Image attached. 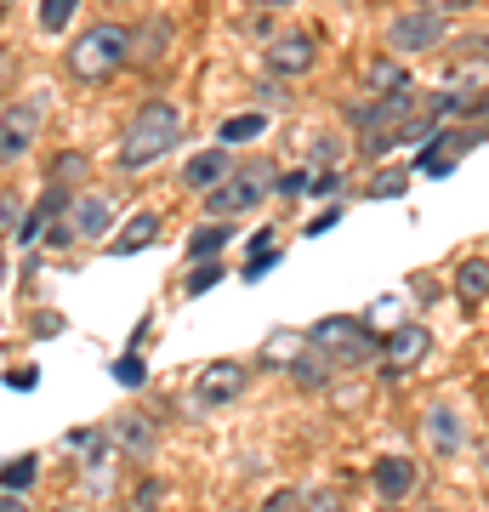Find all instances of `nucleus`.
Masks as SVG:
<instances>
[{
	"mask_svg": "<svg viewBox=\"0 0 489 512\" xmlns=\"http://www.w3.org/2000/svg\"><path fill=\"white\" fill-rule=\"evenodd\" d=\"M245 29H251L256 40H273V23H268V18H251V23H245Z\"/></svg>",
	"mask_w": 489,
	"mask_h": 512,
	"instance_id": "c03bdc74",
	"label": "nucleus"
},
{
	"mask_svg": "<svg viewBox=\"0 0 489 512\" xmlns=\"http://www.w3.org/2000/svg\"><path fill=\"white\" fill-rule=\"evenodd\" d=\"M69 239H80V228H74V222H63V217H57L52 228H46V245H69Z\"/></svg>",
	"mask_w": 489,
	"mask_h": 512,
	"instance_id": "c9c22d12",
	"label": "nucleus"
},
{
	"mask_svg": "<svg viewBox=\"0 0 489 512\" xmlns=\"http://www.w3.org/2000/svg\"><path fill=\"white\" fill-rule=\"evenodd\" d=\"M262 194H268V165H251V171H234L228 183H217L211 194H205V217H245L251 205H262Z\"/></svg>",
	"mask_w": 489,
	"mask_h": 512,
	"instance_id": "20e7f679",
	"label": "nucleus"
},
{
	"mask_svg": "<svg viewBox=\"0 0 489 512\" xmlns=\"http://www.w3.org/2000/svg\"><path fill=\"white\" fill-rule=\"evenodd\" d=\"M245 387H251V365L217 359V365H205L200 376H194V404H200V410H222V404L245 399Z\"/></svg>",
	"mask_w": 489,
	"mask_h": 512,
	"instance_id": "423d86ee",
	"label": "nucleus"
},
{
	"mask_svg": "<svg viewBox=\"0 0 489 512\" xmlns=\"http://www.w3.org/2000/svg\"><path fill=\"white\" fill-rule=\"evenodd\" d=\"M427 348H433V330L427 325H399L387 342H381V376L393 382V376H404V370H416L421 359H427Z\"/></svg>",
	"mask_w": 489,
	"mask_h": 512,
	"instance_id": "6e6552de",
	"label": "nucleus"
},
{
	"mask_svg": "<svg viewBox=\"0 0 489 512\" xmlns=\"http://www.w3.org/2000/svg\"><path fill=\"white\" fill-rule=\"evenodd\" d=\"M217 279H222V262H217V256H211V262H200V268L188 274V296H205V291H211V285H217Z\"/></svg>",
	"mask_w": 489,
	"mask_h": 512,
	"instance_id": "c85d7f7f",
	"label": "nucleus"
},
{
	"mask_svg": "<svg viewBox=\"0 0 489 512\" xmlns=\"http://www.w3.org/2000/svg\"><path fill=\"white\" fill-rule=\"evenodd\" d=\"M427 512H444V507H427Z\"/></svg>",
	"mask_w": 489,
	"mask_h": 512,
	"instance_id": "8fccbe9b",
	"label": "nucleus"
},
{
	"mask_svg": "<svg viewBox=\"0 0 489 512\" xmlns=\"http://www.w3.org/2000/svg\"><path fill=\"white\" fill-rule=\"evenodd\" d=\"M313 194H319V200H330V194H342V177H336V171H325V177L313 183Z\"/></svg>",
	"mask_w": 489,
	"mask_h": 512,
	"instance_id": "58836bf2",
	"label": "nucleus"
},
{
	"mask_svg": "<svg viewBox=\"0 0 489 512\" xmlns=\"http://www.w3.org/2000/svg\"><path fill=\"white\" fill-rule=\"evenodd\" d=\"M262 131H268V114H234V120H222V143L234 148V143H256V137H262Z\"/></svg>",
	"mask_w": 489,
	"mask_h": 512,
	"instance_id": "5701e85b",
	"label": "nucleus"
},
{
	"mask_svg": "<svg viewBox=\"0 0 489 512\" xmlns=\"http://www.w3.org/2000/svg\"><path fill=\"white\" fill-rule=\"evenodd\" d=\"M228 177H234V154H228V143L211 148V154H194V160L182 165V183H188V188H205V194H211L217 183H228Z\"/></svg>",
	"mask_w": 489,
	"mask_h": 512,
	"instance_id": "ddd939ff",
	"label": "nucleus"
},
{
	"mask_svg": "<svg viewBox=\"0 0 489 512\" xmlns=\"http://www.w3.org/2000/svg\"><path fill=\"white\" fill-rule=\"evenodd\" d=\"M308 348V336H296V330H273V342H262V365H296V353Z\"/></svg>",
	"mask_w": 489,
	"mask_h": 512,
	"instance_id": "4be33fe9",
	"label": "nucleus"
},
{
	"mask_svg": "<svg viewBox=\"0 0 489 512\" xmlns=\"http://www.w3.org/2000/svg\"><path fill=\"white\" fill-rule=\"evenodd\" d=\"M262 63H268V74H279V80H302V74H313V63H319V40H313L308 29H285V35H273L268 46H262Z\"/></svg>",
	"mask_w": 489,
	"mask_h": 512,
	"instance_id": "39448f33",
	"label": "nucleus"
},
{
	"mask_svg": "<svg viewBox=\"0 0 489 512\" xmlns=\"http://www.w3.org/2000/svg\"><path fill=\"white\" fill-rule=\"evenodd\" d=\"M421 433H427V444H433L438 456H455V450L467 444V433H461V416H455V410H444V404H433V410H427Z\"/></svg>",
	"mask_w": 489,
	"mask_h": 512,
	"instance_id": "2eb2a0df",
	"label": "nucleus"
},
{
	"mask_svg": "<svg viewBox=\"0 0 489 512\" xmlns=\"http://www.w3.org/2000/svg\"><path fill=\"white\" fill-rule=\"evenodd\" d=\"M63 69H69L74 80H86V86L114 80L120 69H131V29H120V23H91L86 35L69 46Z\"/></svg>",
	"mask_w": 489,
	"mask_h": 512,
	"instance_id": "f03ea898",
	"label": "nucleus"
},
{
	"mask_svg": "<svg viewBox=\"0 0 489 512\" xmlns=\"http://www.w3.org/2000/svg\"><path fill=\"white\" fill-rule=\"evenodd\" d=\"M57 512H74V507H57Z\"/></svg>",
	"mask_w": 489,
	"mask_h": 512,
	"instance_id": "09e8293b",
	"label": "nucleus"
},
{
	"mask_svg": "<svg viewBox=\"0 0 489 512\" xmlns=\"http://www.w3.org/2000/svg\"><path fill=\"white\" fill-rule=\"evenodd\" d=\"M109 222H114L109 194H80V200H74V228H80V239L109 234Z\"/></svg>",
	"mask_w": 489,
	"mask_h": 512,
	"instance_id": "f3484780",
	"label": "nucleus"
},
{
	"mask_svg": "<svg viewBox=\"0 0 489 512\" xmlns=\"http://www.w3.org/2000/svg\"><path fill=\"white\" fill-rule=\"evenodd\" d=\"M35 382H40L35 370H12V376H6V387H12V393H29Z\"/></svg>",
	"mask_w": 489,
	"mask_h": 512,
	"instance_id": "ea45409f",
	"label": "nucleus"
},
{
	"mask_svg": "<svg viewBox=\"0 0 489 512\" xmlns=\"http://www.w3.org/2000/svg\"><path fill=\"white\" fill-rule=\"evenodd\" d=\"M302 512H347V495L342 490H308V501H302Z\"/></svg>",
	"mask_w": 489,
	"mask_h": 512,
	"instance_id": "cd10ccee",
	"label": "nucleus"
},
{
	"mask_svg": "<svg viewBox=\"0 0 489 512\" xmlns=\"http://www.w3.org/2000/svg\"><path fill=\"white\" fill-rule=\"evenodd\" d=\"M86 171H91V160L69 148V154H57V160H52V171H46V183H52V188H63V183H86Z\"/></svg>",
	"mask_w": 489,
	"mask_h": 512,
	"instance_id": "b1692460",
	"label": "nucleus"
},
{
	"mask_svg": "<svg viewBox=\"0 0 489 512\" xmlns=\"http://www.w3.org/2000/svg\"><path fill=\"white\" fill-rule=\"evenodd\" d=\"M279 194H285V200L308 194V171H302V165H296V171H285V177H279Z\"/></svg>",
	"mask_w": 489,
	"mask_h": 512,
	"instance_id": "f704fd0d",
	"label": "nucleus"
},
{
	"mask_svg": "<svg viewBox=\"0 0 489 512\" xmlns=\"http://www.w3.org/2000/svg\"><path fill=\"white\" fill-rule=\"evenodd\" d=\"M308 342L336 353L342 370H359V365H370V359H381V336H370V330H364L359 319H347V313H325V319L308 330Z\"/></svg>",
	"mask_w": 489,
	"mask_h": 512,
	"instance_id": "7ed1b4c3",
	"label": "nucleus"
},
{
	"mask_svg": "<svg viewBox=\"0 0 489 512\" xmlns=\"http://www.w3.org/2000/svg\"><path fill=\"white\" fill-rule=\"evenodd\" d=\"M376 512H404V507H399V501H381V507H376Z\"/></svg>",
	"mask_w": 489,
	"mask_h": 512,
	"instance_id": "a18cd8bd",
	"label": "nucleus"
},
{
	"mask_svg": "<svg viewBox=\"0 0 489 512\" xmlns=\"http://www.w3.org/2000/svg\"><path fill=\"white\" fill-rule=\"evenodd\" d=\"M370 484H376L381 501H404V495L421 484V467L410 456H381L376 467H370Z\"/></svg>",
	"mask_w": 489,
	"mask_h": 512,
	"instance_id": "9b49d317",
	"label": "nucleus"
},
{
	"mask_svg": "<svg viewBox=\"0 0 489 512\" xmlns=\"http://www.w3.org/2000/svg\"><path fill=\"white\" fill-rule=\"evenodd\" d=\"M364 86H370V97L410 92V69H404V63H387V57H376V63H364Z\"/></svg>",
	"mask_w": 489,
	"mask_h": 512,
	"instance_id": "6ab92c4d",
	"label": "nucleus"
},
{
	"mask_svg": "<svg viewBox=\"0 0 489 512\" xmlns=\"http://www.w3.org/2000/svg\"><path fill=\"white\" fill-rule=\"evenodd\" d=\"M222 245H228V222H222V217L200 222V228L188 234V256H194V262H211V256L222 251Z\"/></svg>",
	"mask_w": 489,
	"mask_h": 512,
	"instance_id": "412c9836",
	"label": "nucleus"
},
{
	"mask_svg": "<svg viewBox=\"0 0 489 512\" xmlns=\"http://www.w3.org/2000/svg\"><path fill=\"white\" fill-rule=\"evenodd\" d=\"M302 501H308V495H296V490H273L262 512H302Z\"/></svg>",
	"mask_w": 489,
	"mask_h": 512,
	"instance_id": "473e14b6",
	"label": "nucleus"
},
{
	"mask_svg": "<svg viewBox=\"0 0 489 512\" xmlns=\"http://www.w3.org/2000/svg\"><path fill=\"white\" fill-rule=\"evenodd\" d=\"M279 268V245H268V251H256L251 262H245V279H262V274H273Z\"/></svg>",
	"mask_w": 489,
	"mask_h": 512,
	"instance_id": "2f4dec72",
	"label": "nucleus"
},
{
	"mask_svg": "<svg viewBox=\"0 0 489 512\" xmlns=\"http://www.w3.org/2000/svg\"><path fill=\"white\" fill-rule=\"evenodd\" d=\"M154 239H160V211H137V217H131L120 234H114L109 251H114V256H137V251H148Z\"/></svg>",
	"mask_w": 489,
	"mask_h": 512,
	"instance_id": "dca6fc26",
	"label": "nucleus"
},
{
	"mask_svg": "<svg viewBox=\"0 0 489 512\" xmlns=\"http://www.w3.org/2000/svg\"><path fill=\"white\" fill-rule=\"evenodd\" d=\"M177 143H182V109L165 103V97H148L143 109L131 114L126 137L114 148V165L120 171H148V165H160Z\"/></svg>",
	"mask_w": 489,
	"mask_h": 512,
	"instance_id": "f257e3e1",
	"label": "nucleus"
},
{
	"mask_svg": "<svg viewBox=\"0 0 489 512\" xmlns=\"http://www.w3.org/2000/svg\"><path fill=\"white\" fill-rule=\"evenodd\" d=\"M109 433H114V450H126V456H137V461L154 450V427H148L143 416H120Z\"/></svg>",
	"mask_w": 489,
	"mask_h": 512,
	"instance_id": "aec40b11",
	"label": "nucleus"
},
{
	"mask_svg": "<svg viewBox=\"0 0 489 512\" xmlns=\"http://www.w3.org/2000/svg\"><path fill=\"white\" fill-rule=\"evenodd\" d=\"M256 6H296V0H256Z\"/></svg>",
	"mask_w": 489,
	"mask_h": 512,
	"instance_id": "49530a36",
	"label": "nucleus"
},
{
	"mask_svg": "<svg viewBox=\"0 0 489 512\" xmlns=\"http://www.w3.org/2000/svg\"><path fill=\"white\" fill-rule=\"evenodd\" d=\"M313 160H319V165L336 160V137H319V143H313Z\"/></svg>",
	"mask_w": 489,
	"mask_h": 512,
	"instance_id": "a19ab883",
	"label": "nucleus"
},
{
	"mask_svg": "<svg viewBox=\"0 0 489 512\" xmlns=\"http://www.w3.org/2000/svg\"><path fill=\"white\" fill-rule=\"evenodd\" d=\"M0 222H6V239H12V245H18V194H12V188H6V194H0Z\"/></svg>",
	"mask_w": 489,
	"mask_h": 512,
	"instance_id": "7c9ffc66",
	"label": "nucleus"
},
{
	"mask_svg": "<svg viewBox=\"0 0 489 512\" xmlns=\"http://www.w3.org/2000/svg\"><path fill=\"white\" fill-rule=\"evenodd\" d=\"M114 382L137 387V382H143V359H137V353H126V359H120V365H114Z\"/></svg>",
	"mask_w": 489,
	"mask_h": 512,
	"instance_id": "72a5a7b5",
	"label": "nucleus"
},
{
	"mask_svg": "<svg viewBox=\"0 0 489 512\" xmlns=\"http://www.w3.org/2000/svg\"><path fill=\"white\" fill-rule=\"evenodd\" d=\"M404 183H410L404 171H381L376 183H370V200H399V194H404Z\"/></svg>",
	"mask_w": 489,
	"mask_h": 512,
	"instance_id": "c756f323",
	"label": "nucleus"
},
{
	"mask_svg": "<svg viewBox=\"0 0 489 512\" xmlns=\"http://www.w3.org/2000/svg\"><path fill=\"white\" fill-rule=\"evenodd\" d=\"M165 46H171V23H165V18H143L137 29H131V69L160 63Z\"/></svg>",
	"mask_w": 489,
	"mask_h": 512,
	"instance_id": "4468645a",
	"label": "nucleus"
},
{
	"mask_svg": "<svg viewBox=\"0 0 489 512\" xmlns=\"http://www.w3.org/2000/svg\"><path fill=\"white\" fill-rule=\"evenodd\" d=\"M336 353H325L319 342H308V348L296 353V365H290V382L302 387V393H319V387H330V376H336Z\"/></svg>",
	"mask_w": 489,
	"mask_h": 512,
	"instance_id": "f8f14e48",
	"label": "nucleus"
},
{
	"mask_svg": "<svg viewBox=\"0 0 489 512\" xmlns=\"http://www.w3.org/2000/svg\"><path fill=\"white\" fill-rule=\"evenodd\" d=\"M472 143H478V131H472V126H461V131H433V137H427V148H421L416 171H421V177H450V171H455V154H467Z\"/></svg>",
	"mask_w": 489,
	"mask_h": 512,
	"instance_id": "1a4fd4ad",
	"label": "nucleus"
},
{
	"mask_svg": "<svg viewBox=\"0 0 489 512\" xmlns=\"http://www.w3.org/2000/svg\"><path fill=\"white\" fill-rule=\"evenodd\" d=\"M35 126H40V114L29 103H6V114H0V165H18L29 154Z\"/></svg>",
	"mask_w": 489,
	"mask_h": 512,
	"instance_id": "9d476101",
	"label": "nucleus"
},
{
	"mask_svg": "<svg viewBox=\"0 0 489 512\" xmlns=\"http://www.w3.org/2000/svg\"><path fill=\"white\" fill-rule=\"evenodd\" d=\"M35 473H40V461H35V456H12V461H6V490H23V495H29Z\"/></svg>",
	"mask_w": 489,
	"mask_h": 512,
	"instance_id": "a878e982",
	"label": "nucleus"
},
{
	"mask_svg": "<svg viewBox=\"0 0 489 512\" xmlns=\"http://www.w3.org/2000/svg\"><path fill=\"white\" fill-rule=\"evenodd\" d=\"M0 6H6V12H12V6H18V0H0Z\"/></svg>",
	"mask_w": 489,
	"mask_h": 512,
	"instance_id": "de8ad7c7",
	"label": "nucleus"
},
{
	"mask_svg": "<svg viewBox=\"0 0 489 512\" xmlns=\"http://www.w3.org/2000/svg\"><path fill=\"white\" fill-rule=\"evenodd\" d=\"M489 57V35H467V40H455V57Z\"/></svg>",
	"mask_w": 489,
	"mask_h": 512,
	"instance_id": "e433bc0d",
	"label": "nucleus"
},
{
	"mask_svg": "<svg viewBox=\"0 0 489 512\" xmlns=\"http://www.w3.org/2000/svg\"><path fill=\"white\" fill-rule=\"evenodd\" d=\"M160 507H165V484L160 478H143L137 495H131V512H160Z\"/></svg>",
	"mask_w": 489,
	"mask_h": 512,
	"instance_id": "bb28decb",
	"label": "nucleus"
},
{
	"mask_svg": "<svg viewBox=\"0 0 489 512\" xmlns=\"http://www.w3.org/2000/svg\"><path fill=\"white\" fill-rule=\"evenodd\" d=\"M336 222H342V211H336V205H330V211H319V217L308 222V234H330V228H336Z\"/></svg>",
	"mask_w": 489,
	"mask_h": 512,
	"instance_id": "4c0bfd02",
	"label": "nucleus"
},
{
	"mask_svg": "<svg viewBox=\"0 0 489 512\" xmlns=\"http://www.w3.org/2000/svg\"><path fill=\"white\" fill-rule=\"evenodd\" d=\"M80 12V0H40V29H69V18Z\"/></svg>",
	"mask_w": 489,
	"mask_h": 512,
	"instance_id": "393cba45",
	"label": "nucleus"
},
{
	"mask_svg": "<svg viewBox=\"0 0 489 512\" xmlns=\"http://www.w3.org/2000/svg\"><path fill=\"white\" fill-rule=\"evenodd\" d=\"M0 512H29V501H23V490H6V495H0Z\"/></svg>",
	"mask_w": 489,
	"mask_h": 512,
	"instance_id": "79ce46f5",
	"label": "nucleus"
},
{
	"mask_svg": "<svg viewBox=\"0 0 489 512\" xmlns=\"http://www.w3.org/2000/svg\"><path fill=\"white\" fill-rule=\"evenodd\" d=\"M427 6H433V12H444V18H450V12H467L472 0H427Z\"/></svg>",
	"mask_w": 489,
	"mask_h": 512,
	"instance_id": "37998d69",
	"label": "nucleus"
},
{
	"mask_svg": "<svg viewBox=\"0 0 489 512\" xmlns=\"http://www.w3.org/2000/svg\"><path fill=\"white\" fill-rule=\"evenodd\" d=\"M455 296H461V302H472V308H478V302H489V256H467V262L455 268Z\"/></svg>",
	"mask_w": 489,
	"mask_h": 512,
	"instance_id": "a211bd4d",
	"label": "nucleus"
},
{
	"mask_svg": "<svg viewBox=\"0 0 489 512\" xmlns=\"http://www.w3.org/2000/svg\"><path fill=\"white\" fill-rule=\"evenodd\" d=\"M387 46L393 52H433V46H444V12H433V6L399 12L387 23Z\"/></svg>",
	"mask_w": 489,
	"mask_h": 512,
	"instance_id": "0eeeda50",
	"label": "nucleus"
}]
</instances>
